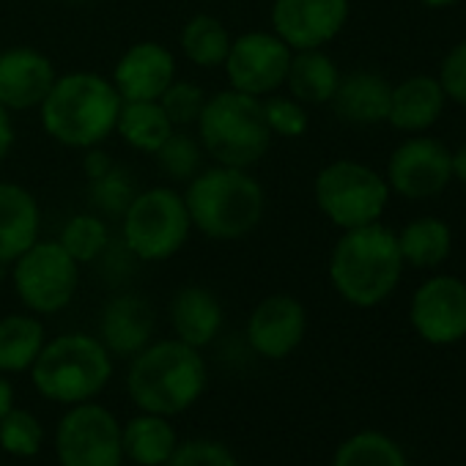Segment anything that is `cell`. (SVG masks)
<instances>
[{"mask_svg": "<svg viewBox=\"0 0 466 466\" xmlns=\"http://www.w3.org/2000/svg\"><path fill=\"white\" fill-rule=\"evenodd\" d=\"M192 230L211 242H239L264 222L267 189L250 167L211 165L187 181Z\"/></svg>", "mask_w": 466, "mask_h": 466, "instance_id": "1", "label": "cell"}, {"mask_svg": "<svg viewBox=\"0 0 466 466\" xmlns=\"http://www.w3.org/2000/svg\"><path fill=\"white\" fill-rule=\"evenodd\" d=\"M121 105L124 99L110 77L96 72H69L56 77L50 94L39 105V121L56 143L86 151L116 135Z\"/></svg>", "mask_w": 466, "mask_h": 466, "instance_id": "2", "label": "cell"}, {"mask_svg": "<svg viewBox=\"0 0 466 466\" xmlns=\"http://www.w3.org/2000/svg\"><path fill=\"white\" fill-rule=\"evenodd\" d=\"M398 233L381 222L343 230L329 253V283L354 308H376L392 297L403 275Z\"/></svg>", "mask_w": 466, "mask_h": 466, "instance_id": "3", "label": "cell"}, {"mask_svg": "<svg viewBox=\"0 0 466 466\" xmlns=\"http://www.w3.org/2000/svg\"><path fill=\"white\" fill-rule=\"evenodd\" d=\"M208 381L200 349L176 338L151 340L137 351L127 370V395L140 411L178 417L192 409Z\"/></svg>", "mask_w": 466, "mask_h": 466, "instance_id": "4", "label": "cell"}, {"mask_svg": "<svg viewBox=\"0 0 466 466\" xmlns=\"http://www.w3.org/2000/svg\"><path fill=\"white\" fill-rule=\"evenodd\" d=\"M28 373L42 398L75 406L105 392L113 379V354L96 335L64 332L58 338H47Z\"/></svg>", "mask_w": 466, "mask_h": 466, "instance_id": "5", "label": "cell"}, {"mask_svg": "<svg viewBox=\"0 0 466 466\" xmlns=\"http://www.w3.org/2000/svg\"><path fill=\"white\" fill-rule=\"evenodd\" d=\"M198 143L214 165L253 167L272 148V132L264 118L261 99L233 88L206 99L198 118Z\"/></svg>", "mask_w": 466, "mask_h": 466, "instance_id": "6", "label": "cell"}, {"mask_svg": "<svg viewBox=\"0 0 466 466\" xmlns=\"http://www.w3.org/2000/svg\"><path fill=\"white\" fill-rule=\"evenodd\" d=\"M192 233L184 192L173 187L137 189L121 214V245L140 264H162L178 256Z\"/></svg>", "mask_w": 466, "mask_h": 466, "instance_id": "7", "label": "cell"}, {"mask_svg": "<svg viewBox=\"0 0 466 466\" xmlns=\"http://www.w3.org/2000/svg\"><path fill=\"white\" fill-rule=\"evenodd\" d=\"M313 198L319 211L340 230L381 222L390 187L381 173L357 159H335L316 173Z\"/></svg>", "mask_w": 466, "mask_h": 466, "instance_id": "8", "label": "cell"}, {"mask_svg": "<svg viewBox=\"0 0 466 466\" xmlns=\"http://www.w3.org/2000/svg\"><path fill=\"white\" fill-rule=\"evenodd\" d=\"M80 264L58 239H39L12 264V286L34 316H58L80 291Z\"/></svg>", "mask_w": 466, "mask_h": 466, "instance_id": "9", "label": "cell"}, {"mask_svg": "<svg viewBox=\"0 0 466 466\" xmlns=\"http://www.w3.org/2000/svg\"><path fill=\"white\" fill-rule=\"evenodd\" d=\"M56 458L61 466H121L118 417L96 400L69 406L56 428Z\"/></svg>", "mask_w": 466, "mask_h": 466, "instance_id": "10", "label": "cell"}, {"mask_svg": "<svg viewBox=\"0 0 466 466\" xmlns=\"http://www.w3.org/2000/svg\"><path fill=\"white\" fill-rule=\"evenodd\" d=\"M294 50L272 31H248L230 42L222 64L228 88L264 99L286 88Z\"/></svg>", "mask_w": 466, "mask_h": 466, "instance_id": "11", "label": "cell"}, {"mask_svg": "<svg viewBox=\"0 0 466 466\" xmlns=\"http://www.w3.org/2000/svg\"><path fill=\"white\" fill-rule=\"evenodd\" d=\"M409 321L431 346L461 343L466 338V283L452 275H433L414 291Z\"/></svg>", "mask_w": 466, "mask_h": 466, "instance_id": "12", "label": "cell"}, {"mask_svg": "<svg viewBox=\"0 0 466 466\" xmlns=\"http://www.w3.org/2000/svg\"><path fill=\"white\" fill-rule=\"evenodd\" d=\"M384 178L390 192H398L400 198H433L452 181L450 151L433 137H409L390 154Z\"/></svg>", "mask_w": 466, "mask_h": 466, "instance_id": "13", "label": "cell"}, {"mask_svg": "<svg viewBox=\"0 0 466 466\" xmlns=\"http://www.w3.org/2000/svg\"><path fill=\"white\" fill-rule=\"evenodd\" d=\"M349 12V0H275L272 34H278L294 53L319 50L340 36Z\"/></svg>", "mask_w": 466, "mask_h": 466, "instance_id": "14", "label": "cell"}, {"mask_svg": "<svg viewBox=\"0 0 466 466\" xmlns=\"http://www.w3.org/2000/svg\"><path fill=\"white\" fill-rule=\"evenodd\" d=\"M245 335L258 357L275 362L286 360L308 335V310L291 294H269L250 310Z\"/></svg>", "mask_w": 466, "mask_h": 466, "instance_id": "15", "label": "cell"}, {"mask_svg": "<svg viewBox=\"0 0 466 466\" xmlns=\"http://www.w3.org/2000/svg\"><path fill=\"white\" fill-rule=\"evenodd\" d=\"M58 72L56 64L36 47L15 45L0 53V107L9 113L39 110Z\"/></svg>", "mask_w": 466, "mask_h": 466, "instance_id": "16", "label": "cell"}, {"mask_svg": "<svg viewBox=\"0 0 466 466\" xmlns=\"http://www.w3.org/2000/svg\"><path fill=\"white\" fill-rule=\"evenodd\" d=\"M176 77V56L159 42L129 45L110 75L124 102H157Z\"/></svg>", "mask_w": 466, "mask_h": 466, "instance_id": "17", "label": "cell"}, {"mask_svg": "<svg viewBox=\"0 0 466 466\" xmlns=\"http://www.w3.org/2000/svg\"><path fill=\"white\" fill-rule=\"evenodd\" d=\"M157 316L146 297L135 291L116 294L107 299L99 316V340L113 357H135L154 340Z\"/></svg>", "mask_w": 466, "mask_h": 466, "instance_id": "18", "label": "cell"}, {"mask_svg": "<svg viewBox=\"0 0 466 466\" xmlns=\"http://www.w3.org/2000/svg\"><path fill=\"white\" fill-rule=\"evenodd\" d=\"M42 239V206L36 195L0 178V267H12L31 245Z\"/></svg>", "mask_w": 466, "mask_h": 466, "instance_id": "19", "label": "cell"}, {"mask_svg": "<svg viewBox=\"0 0 466 466\" xmlns=\"http://www.w3.org/2000/svg\"><path fill=\"white\" fill-rule=\"evenodd\" d=\"M167 319H170V329L176 340L203 351L222 332L225 310H222L219 297L211 289L184 286L173 294L167 305Z\"/></svg>", "mask_w": 466, "mask_h": 466, "instance_id": "20", "label": "cell"}, {"mask_svg": "<svg viewBox=\"0 0 466 466\" xmlns=\"http://www.w3.org/2000/svg\"><path fill=\"white\" fill-rule=\"evenodd\" d=\"M390 94H392V86L379 72L357 69V72L340 75L338 91L329 105L340 121L357 124V127H373V124L387 121Z\"/></svg>", "mask_w": 466, "mask_h": 466, "instance_id": "21", "label": "cell"}, {"mask_svg": "<svg viewBox=\"0 0 466 466\" xmlns=\"http://www.w3.org/2000/svg\"><path fill=\"white\" fill-rule=\"evenodd\" d=\"M447 96L436 77L414 75L398 86H392L390 94V116L387 124L406 135H420L431 129L441 113H444Z\"/></svg>", "mask_w": 466, "mask_h": 466, "instance_id": "22", "label": "cell"}, {"mask_svg": "<svg viewBox=\"0 0 466 466\" xmlns=\"http://www.w3.org/2000/svg\"><path fill=\"white\" fill-rule=\"evenodd\" d=\"M178 433L170 422V417L137 411L132 420L121 425V447L124 461H132L135 466H165L173 450L178 447Z\"/></svg>", "mask_w": 466, "mask_h": 466, "instance_id": "23", "label": "cell"}, {"mask_svg": "<svg viewBox=\"0 0 466 466\" xmlns=\"http://www.w3.org/2000/svg\"><path fill=\"white\" fill-rule=\"evenodd\" d=\"M47 343V329L42 316L9 313L0 319V373L17 376L28 373Z\"/></svg>", "mask_w": 466, "mask_h": 466, "instance_id": "24", "label": "cell"}, {"mask_svg": "<svg viewBox=\"0 0 466 466\" xmlns=\"http://www.w3.org/2000/svg\"><path fill=\"white\" fill-rule=\"evenodd\" d=\"M338 83H340V69L324 53V47L297 50L291 56L286 88L302 105H329L338 91Z\"/></svg>", "mask_w": 466, "mask_h": 466, "instance_id": "25", "label": "cell"}, {"mask_svg": "<svg viewBox=\"0 0 466 466\" xmlns=\"http://www.w3.org/2000/svg\"><path fill=\"white\" fill-rule=\"evenodd\" d=\"M403 264L414 269H436L452 253V230L439 217H417L398 233Z\"/></svg>", "mask_w": 466, "mask_h": 466, "instance_id": "26", "label": "cell"}, {"mask_svg": "<svg viewBox=\"0 0 466 466\" xmlns=\"http://www.w3.org/2000/svg\"><path fill=\"white\" fill-rule=\"evenodd\" d=\"M173 124L165 116L159 102H124L118 121H116V135L137 154L154 157L159 146L173 135Z\"/></svg>", "mask_w": 466, "mask_h": 466, "instance_id": "27", "label": "cell"}, {"mask_svg": "<svg viewBox=\"0 0 466 466\" xmlns=\"http://www.w3.org/2000/svg\"><path fill=\"white\" fill-rule=\"evenodd\" d=\"M233 36L214 15H195L178 34L181 56L198 69H219L228 58Z\"/></svg>", "mask_w": 466, "mask_h": 466, "instance_id": "28", "label": "cell"}, {"mask_svg": "<svg viewBox=\"0 0 466 466\" xmlns=\"http://www.w3.org/2000/svg\"><path fill=\"white\" fill-rule=\"evenodd\" d=\"M332 466H409L403 447L381 431H360L343 439Z\"/></svg>", "mask_w": 466, "mask_h": 466, "instance_id": "29", "label": "cell"}, {"mask_svg": "<svg viewBox=\"0 0 466 466\" xmlns=\"http://www.w3.org/2000/svg\"><path fill=\"white\" fill-rule=\"evenodd\" d=\"M58 242L80 267L99 261L102 253L113 245L110 228H107L105 217L96 211H80V214L69 217L58 233Z\"/></svg>", "mask_w": 466, "mask_h": 466, "instance_id": "30", "label": "cell"}, {"mask_svg": "<svg viewBox=\"0 0 466 466\" xmlns=\"http://www.w3.org/2000/svg\"><path fill=\"white\" fill-rule=\"evenodd\" d=\"M45 425L42 420L20 406H12L0 420V450L12 458H36L45 447Z\"/></svg>", "mask_w": 466, "mask_h": 466, "instance_id": "31", "label": "cell"}, {"mask_svg": "<svg viewBox=\"0 0 466 466\" xmlns=\"http://www.w3.org/2000/svg\"><path fill=\"white\" fill-rule=\"evenodd\" d=\"M154 157H157L162 173L170 181H181V184H187L192 176H198L203 170V159H206L198 137L178 132V129H173V135L159 146V151Z\"/></svg>", "mask_w": 466, "mask_h": 466, "instance_id": "32", "label": "cell"}, {"mask_svg": "<svg viewBox=\"0 0 466 466\" xmlns=\"http://www.w3.org/2000/svg\"><path fill=\"white\" fill-rule=\"evenodd\" d=\"M135 192L137 187L121 165H113L105 176L88 181V203L102 217H121L129 200L135 198Z\"/></svg>", "mask_w": 466, "mask_h": 466, "instance_id": "33", "label": "cell"}, {"mask_svg": "<svg viewBox=\"0 0 466 466\" xmlns=\"http://www.w3.org/2000/svg\"><path fill=\"white\" fill-rule=\"evenodd\" d=\"M261 107H264V118H267V127H269L272 137L297 140L310 127L308 105H302L291 94H280V91L269 94V96L261 99Z\"/></svg>", "mask_w": 466, "mask_h": 466, "instance_id": "34", "label": "cell"}, {"mask_svg": "<svg viewBox=\"0 0 466 466\" xmlns=\"http://www.w3.org/2000/svg\"><path fill=\"white\" fill-rule=\"evenodd\" d=\"M206 99H208V96H206L203 86H198V83H192V80L176 77V80L165 88V94H162L157 102L162 105V110H165V116L170 118V124H173L176 129H184V127H195V124H198Z\"/></svg>", "mask_w": 466, "mask_h": 466, "instance_id": "35", "label": "cell"}, {"mask_svg": "<svg viewBox=\"0 0 466 466\" xmlns=\"http://www.w3.org/2000/svg\"><path fill=\"white\" fill-rule=\"evenodd\" d=\"M165 466H239V458L217 439H187L178 441Z\"/></svg>", "mask_w": 466, "mask_h": 466, "instance_id": "36", "label": "cell"}, {"mask_svg": "<svg viewBox=\"0 0 466 466\" xmlns=\"http://www.w3.org/2000/svg\"><path fill=\"white\" fill-rule=\"evenodd\" d=\"M439 86L447 99L466 107V39L458 42L439 66Z\"/></svg>", "mask_w": 466, "mask_h": 466, "instance_id": "37", "label": "cell"}, {"mask_svg": "<svg viewBox=\"0 0 466 466\" xmlns=\"http://www.w3.org/2000/svg\"><path fill=\"white\" fill-rule=\"evenodd\" d=\"M113 165H116V162L110 159V154L102 151V146H94V148H86V151H83V173H86L88 181L105 176Z\"/></svg>", "mask_w": 466, "mask_h": 466, "instance_id": "38", "label": "cell"}, {"mask_svg": "<svg viewBox=\"0 0 466 466\" xmlns=\"http://www.w3.org/2000/svg\"><path fill=\"white\" fill-rule=\"evenodd\" d=\"M15 121H12V113L6 107H0V165L6 162V157L12 154L15 148Z\"/></svg>", "mask_w": 466, "mask_h": 466, "instance_id": "39", "label": "cell"}, {"mask_svg": "<svg viewBox=\"0 0 466 466\" xmlns=\"http://www.w3.org/2000/svg\"><path fill=\"white\" fill-rule=\"evenodd\" d=\"M15 406V384L6 373H0V420Z\"/></svg>", "mask_w": 466, "mask_h": 466, "instance_id": "40", "label": "cell"}, {"mask_svg": "<svg viewBox=\"0 0 466 466\" xmlns=\"http://www.w3.org/2000/svg\"><path fill=\"white\" fill-rule=\"evenodd\" d=\"M450 165H452V178L466 184V143L450 151Z\"/></svg>", "mask_w": 466, "mask_h": 466, "instance_id": "41", "label": "cell"}, {"mask_svg": "<svg viewBox=\"0 0 466 466\" xmlns=\"http://www.w3.org/2000/svg\"><path fill=\"white\" fill-rule=\"evenodd\" d=\"M420 4H422L425 9H450V6L458 4V0H420Z\"/></svg>", "mask_w": 466, "mask_h": 466, "instance_id": "42", "label": "cell"}, {"mask_svg": "<svg viewBox=\"0 0 466 466\" xmlns=\"http://www.w3.org/2000/svg\"><path fill=\"white\" fill-rule=\"evenodd\" d=\"M69 4H86V0H69Z\"/></svg>", "mask_w": 466, "mask_h": 466, "instance_id": "43", "label": "cell"}, {"mask_svg": "<svg viewBox=\"0 0 466 466\" xmlns=\"http://www.w3.org/2000/svg\"><path fill=\"white\" fill-rule=\"evenodd\" d=\"M0 466H6V463H0Z\"/></svg>", "mask_w": 466, "mask_h": 466, "instance_id": "44", "label": "cell"}]
</instances>
